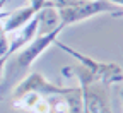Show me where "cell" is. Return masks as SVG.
Masks as SVG:
<instances>
[{
    "mask_svg": "<svg viewBox=\"0 0 123 113\" xmlns=\"http://www.w3.org/2000/svg\"><path fill=\"white\" fill-rule=\"evenodd\" d=\"M63 29L65 26H60L48 34H36L27 45L5 58L4 67L0 70V98H5L9 93H12V89L29 74V69L34 60H38L41 53H44L51 45H55Z\"/></svg>",
    "mask_w": 123,
    "mask_h": 113,
    "instance_id": "1",
    "label": "cell"
},
{
    "mask_svg": "<svg viewBox=\"0 0 123 113\" xmlns=\"http://www.w3.org/2000/svg\"><path fill=\"white\" fill-rule=\"evenodd\" d=\"M56 9H58L60 21L65 27L87 21L99 14H113V15L123 14V10H120V7L106 2V0H72V2L56 5Z\"/></svg>",
    "mask_w": 123,
    "mask_h": 113,
    "instance_id": "2",
    "label": "cell"
},
{
    "mask_svg": "<svg viewBox=\"0 0 123 113\" xmlns=\"http://www.w3.org/2000/svg\"><path fill=\"white\" fill-rule=\"evenodd\" d=\"M55 45L60 46L62 50L67 52L68 55H72L91 74V77L94 79V80H101V82H104L108 86L116 84V82H121V80H123V69L118 65V63H115V62H99V60L92 58L89 55H84L80 52L74 50V48L67 46L65 43H62L58 40L55 41Z\"/></svg>",
    "mask_w": 123,
    "mask_h": 113,
    "instance_id": "3",
    "label": "cell"
},
{
    "mask_svg": "<svg viewBox=\"0 0 123 113\" xmlns=\"http://www.w3.org/2000/svg\"><path fill=\"white\" fill-rule=\"evenodd\" d=\"M82 91L84 113H113L111 110V91L101 80H82L79 82Z\"/></svg>",
    "mask_w": 123,
    "mask_h": 113,
    "instance_id": "4",
    "label": "cell"
},
{
    "mask_svg": "<svg viewBox=\"0 0 123 113\" xmlns=\"http://www.w3.org/2000/svg\"><path fill=\"white\" fill-rule=\"evenodd\" d=\"M34 17H36V24H38V34H48L51 31L58 29L60 26H63L58 15V9L53 2H50L41 10H38Z\"/></svg>",
    "mask_w": 123,
    "mask_h": 113,
    "instance_id": "5",
    "label": "cell"
},
{
    "mask_svg": "<svg viewBox=\"0 0 123 113\" xmlns=\"http://www.w3.org/2000/svg\"><path fill=\"white\" fill-rule=\"evenodd\" d=\"M34 15H36V10L33 7H29V5L21 7V9H17L15 12L9 14L5 17V21H4V31L7 34H12V33H15V31L22 29L26 24H29L31 21L34 19Z\"/></svg>",
    "mask_w": 123,
    "mask_h": 113,
    "instance_id": "6",
    "label": "cell"
},
{
    "mask_svg": "<svg viewBox=\"0 0 123 113\" xmlns=\"http://www.w3.org/2000/svg\"><path fill=\"white\" fill-rule=\"evenodd\" d=\"M7 55H9V34L2 31L0 33V58L5 60Z\"/></svg>",
    "mask_w": 123,
    "mask_h": 113,
    "instance_id": "7",
    "label": "cell"
},
{
    "mask_svg": "<svg viewBox=\"0 0 123 113\" xmlns=\"http://www.w3.org/2000/svg\"><path fill=\"white\" fill-rule=\"evenodd\" d=\"M50 2H48V0H29V7H33L36 12L38 10H41L44 5H48Z\"/></svg>",
    "mask_w": 123,
    "mask_h": 113,
    "instance_id": "8",
    "label": "cell"
},
{
    "mask_svg": "<svg viewBox=\"0 0 123 113\" xmlns=\"http://www.w3.org/2000/svg\"><path fill=\"white\" fill-rule=\"evenodd\" d=\"M106 2H110V4H113L116 7H123V0H106Z\"/></svg>",
    "mask_w": 123,
    "mask_h": 113,
    "instance_id": "9",
    "label": "cell"
},
{
    "mask_svg": "<svg viewBox=\"0 0 123 113\" xmlns=\"http://www.w3.org/2000/svg\"><path fill=\"white\" fill-rule=\"evenodd\" d=\"M5 4H7V0H0V12H2V9H4Z\"/></svg>",
    "mask_w": 123,
    "mask_h": 113,
    "instance_id": "10",
    "label": "cell"
},
{
    "mask_svg": "<svg viewBox=\"0 0 123 113\" xmlns=\"http://www.w3.org/2000/svg\"><path fill=\"white\" fill-rule=\"evenodd\" d=\"M4 62H5L4 58H0V70H2V67H4Z\"/></svg>",
    "mask_w": 123,
    "mask_h": 113,
    "instance_id": "11",
    "label": "cell"
},
{
    "mask_svg": "<svg viewBox=\"0 0 123 113\" xmlns=\"http://www.w3.org/2000/svg\"><path fill=\"white\" fill-rule=\"evenodd\" d=\"M121 100H123V89H121Z\"/></svg>",
    "mask_w": 123,
    "mask_h": 113,
    "instance_id": "12",
    "label": "cell"
}]
</instances>
